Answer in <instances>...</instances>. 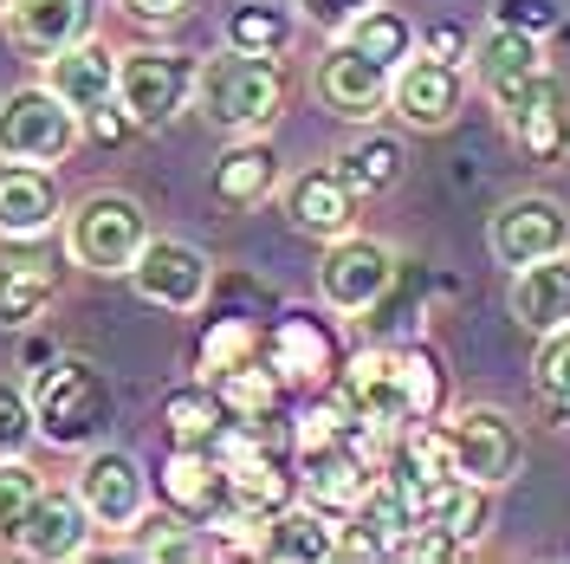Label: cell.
Masks as SVG:
<instances>
[{"instance_id": "1", "label": "cell", "mask_w": 570, "mask_h": 564, "mask_svg": "<svg viewBox=\"0 0 570 564\" xmlns=\"http://www.w3.org/2000/svg\"><path fill=\"white\" fill-rule=\"evenodd\" d=\"M195 98L208 110L214 130H234V137H259L273 117L285 110V71L266 52H240L227 46V59H208L195 78Z\"/></svg>"}, {"instance_id": "2", "label": "cell", "mask_w": 570, "mask_h": 564, "mask_svg": "<svg viewBox=\"0 0 570 564\" xmlns=\"http://www.w3.org/2000/svg\"><path fill=\"white\" fill-rule=\"evenodd\" d=\"M33 422L52 448H91L110 428V383L85 357H52L33 389Z\"/></svg>"}, {"instance_id": "3", "label": "cell", "mask_w": 570, "mask_h": 564, "mask_svg": "<svg viewBox=\"0 0 570 564\" xmlns=\"http://www.w3.org/2000/svg\"><path fill=\"white\" fill-rule=\"evenodd\" d=\"M66 247L85 273H130L137 253L149 247V214H142L137 195L98 188V195H85V202L71 208Z\"/></svg>"}, {"instance_id": "4", "label": "cell", "mask_w": 570, "mask_h": 564, "mask_svg": "<svg viewBox=\"0 0 570 564\" xmlns=\"http://www.w3.org/2000/svg\"><path fill=\"white\" fill-rule=\"evenodd\" d=\"M85 137V117L52 91V85H27L0 98V163H66Z\"/></svg>"}, {"instance_id": "5", "label": "cell", "mask_w": 570, "mask_h": 564, "mask_svg": "<svg viewBox=\"0 0 570 564\" xmlns=\"http://www.w3.org/2000/svg\"><path fill=\"white\" fill-rule=\"evenodd\" d=\"M448 448H454V474L461 480H480V487H512L519 467H525V435L519 422L493 409V402H466L448 416Z\"/></svg>"}, {"instance_id": "6", "label": "cell", "mask_w": 570, "mask_h": 564, "mask_svg": "<svg viewBox=\"0 0 570 564\" xmlns=\"http://www.w3.org/2000/svg\"><path fill=\"white\" fill-rule=\"evenodd\" d=\"M195 78H202V66H195L188 52L142 46V52H124V66H117V98H124V110L137 117V130H163L169 117L188 110Z\"/></svg>"}, {"instance_id": "7", "label": "cell", "mask_w": 570, "mask_h": 564, "mask_svg": "<svg viewBox=\"0 0 570 564\" xmlns=\"http://www.w3.org/2000/svg\"><path fill=\"white\" fill-rule=\"evenodd\" d=\"M395 285V253L383 241H363V234H344V241H324V266H318V299L331 312H376L383 292Z\"/></svg>"}, {"instance_id": "8", "label": "cell", "mask_w": 570, "mask_h": 564, "mask_svg": "<svg viewBox=\"0 0 570 564\" xmlns=\"http://www.w3.org/2000/svg\"><path fill=\"white\" fill-rule=\"evenodd\" d=\"M487 247L512 273L532 266V260H551V253H570L564 202H551V195H512V202H499L493 221H487Z\"/></svg>"}, {"instance_id": "9", "label": "cell", "mask_w": 570, "mask_h": 564, "mask_svg": "<svg viewBox=\"0 0 570 564\" xmlns=\"http://www.w3.org/2000/svg\"><path fill=\"white\" fill-rule=\"evenodd\" d=\"M312 85H318L324 110H337L344 124H370L376 110H390L395 71H390V66H376L370 52H356L351 39H337V46H331V52L318 59Z\"/></svg>"}, {"instance_id": "10", "label": "cell", "mask_w": 570, "mask_h": 564, "mask_svg": "<svg viewBox=\"0 0 570 564\" xmlns=\"http://www.w3.org/2000/svg\"><path fill=\"white\" fill-rule=\"evenodd\" d=\"M466 105V78L454 59H428L415 52L409 66H395V91H390V110L409 124V130H448Z\"/></svg>"}, {"instance_id": "11", "label": "cell", "mask_w": 570, "mask_h": 564, "mask_svg": "<svg viewBox=\"0 0 570 564\" xmlns=\"http://www.w3.org/2000/svg\"><path fill=\"white\" fill-rule=\"evenodd\" d=\"M130 280H137V292L149 305L195 312L214 285V260L202 247H188V241H149V247L137 253V266H130Z\"/></svg>"}, {"instance_id": "12", "label": "cell", "mask_w": 570, "mask_h": 564, "mask_svg": "<svg viewBox=\"0 0 570 564\" xmlns=\"http://www.w3.org/2000/svg\"><path fill=\"white\" fill-rule=\"evenodd\" d=\"M499 117H505L512 143H519L532 163H564V149H570V98H564V85H558V71H538L532 85L499 110Z\"/></svg>"}, {"instance_id": "13", "label": "cell", "mask_w": 570, "mask_h": 564, "mask_svg": "<svg viewBox=\"0 0 570 564\" xmlns=\"http://www.w3.org/2000/svg\"><path fill=\"white\" fill-rule=\"evenodd\" d=\"M78 499H85V513L105 532H137L149 487H142V467L124 448H98L85 460V474H78Z\"/></svg>"}, {"instance_id": "14", "label": "cell", "mask_w": 570, "mask_h": 564, "mask_svg": "<svg viewBox=\"0 0 570 564\" xmlns=\"http://www.w3.org/2000/svg\"><path fill=\"white\" fill-rule=\"evenodd\" d=\"M331 396L344 402V416L351 422H370L395 435L402 428V389H395V351H356L337 363V377H331Z\"/></svg>"}, {"instance_id": "15", "label": "cell", "mask_w": 570, "mask_h": 564, "mask_svg": "<svg viewBox=\"0 0 570 564\" xmlns=\"http://www.w3.org/2000/svg\"><path fill=\"white\" fill-rule=\"evenodd\" d=\"M266 357H273V370L285 383H331L337 363H344V344L318 312H285L266 331Z\"/></svg>"}, {"instance_id": "16", "label": "cell", "mask_w": 570, "mask_h": 564, "mask_svg": "<svg viewBox=\"0 0 570 564\" xmlns=\"http://www.w3.org/2000/svg\"><path fill=\"white\" fill-rule=\"evenodd\" d=\"M163 499H169V513L181 519H195V526H208V519H234V506H227V467L214 448H169L163 460Z\"/></svg>"}, {"instance_id": "17", "label": "cell", "mask_w": 570, "mask_h": 564, "mask_svg": "<svg viewBox=\"0 0 570 564\" xmlns=\"http://www.w3.org/2000/svg\"><path fill=\"white\" fill-rule=\"evenodd\" d=\"M285 221L312 241H344L356 234V188L337 169H305L285 182Z\"/></svg>"}, {"instance_id": "18", "label": "cell", "mask_w": 570, "mask_h": 564, "mask_svg": "<svg viewBox=\"0 0 570 564\" xmlns=\"http://www.w3.org/2000/svg\"><path fill=\"white\" fill-rule=\"evenodd\" d=\"M473 71H480V91L493 98V110H505L525 85H532L544 66V46H538V33H519V27H487V39L473 46Z\"/></svg>"}, {"instance_id": "19", "label": "cell", "mask_w": 570, "mask_h": 564, "mask_svg": "<svg viewBox=\"0 0 570 564\" xmlns=\"http://www.w3.org/2000/svg\"><path fill=\"white\" fill-rule=\"evenodd\" d=\"M91 513H85V499L78 494H39V506L27 513V526H20V552L27 558H39V564H66V558H85V545H91Z\"/></svg>"}, {"instance_id": "20", "label": "cell", "mask_w": 570, "mask_h": 564, "mask_svg": "<svg viewBox=\"0 0 570 564\" xmlns=\"http://www.w3.org/2000/svg\"><path fill=\"white\" fill-rule=\"evenodd\" d=\"M91 0H13L7 7V33L13 46H27L39 59H52V52H66L78 39H91Z\"/></svg>"}, {"instance_id": "21", "label": "cell", "mask_w": 570, "mask_h": 564, "mask_svg": "<svg viewBox=\"0 0 570 564\" xmlns=\"http://www.w3.org/2000/svg\"><path fill=\"white\" fill-rule=\"evenodd\" d=\"M117 52L110 46H98V39H78V46H66V52H52L46 59V85L66 98L78 117L91 105H105V98H117Z\"/></svg>"}, {"instance_id": "22", "label": "cell", "mask_w": 570, "mask_h": 564, "mask_svg": "<svg viewBox=\"0 0 570 564\" xmlns=\"http://www.w3.org/2000/svg\"><path fill=\"white\" fill-rule=\"evenodd\" d=\"M512 318L525 331H564L570 324V253H551V260H532L512 273Z\"/></svg>"}, {"instance_id": "23", "label": "cell", "mask_w": 570, "mask_h": 564, "mask_svg": "<svg viewBox=\"0 0 570 564\" xmlns=\"http://www.w3.org/2000/svg\"><path fill=\"white\" fill-rule=\"evenodd\" d=\"M59 221V188L39 163H0V234L33 241Z\"/></svg>"}, {"instance_id": "24", "label": "cell", "mask_w": 570, "mask_h": 564, "mask_svg": "<svg viewBox=\"0 0 570 564\" xmlns=\"http://www.w3.org/2000/svg\"><path fill=\"white\" fill-rule=\"evenodd\" d=\"M259 558H285V564H324L337 558V526L324 506H279L259 526Z\"/></svg>"}, {"instance_id": "25", "label": "cell", "mask_w": 570, "mask_h": 564, "mask_svg": "<svg viewBox=\"0 0 570 564\" xmlns=\"http://www.w3.org/2000/svg\"><path fill=\"white\" fill-rule=\"evenodd\" d=\"M422 519L428 526H441L466 552V545H480L487 526H493V487H480V480H461V474H454V480H441V487L422 499Z\"/></svg>"}, {"instance_id": "26", "label": "cell", "mask_w": 570, "mask_h": 564, "mask_svg": "<svg viewBox=\"0 0 570 564\" xmlns=\"http://www.w3.org/2000/svg\"><path fill=\"white\" fill-rule=\"evenodd\" d=\"M395 389H402V428L448 416V363L428 344H402L395 351Z\"/></svg>"}, {"instance_id": "27", "label": "cell", "mask_w": 570, "mask_h": 564, "mask_svg": "<svg viewBox=\"0 0 570 564\" xmlns=\"http://www.w3.org/2000/svg\"><path fill=\"white\" fill-rule=\"evenodd\" d=\"M279 188V156H273V143H234L227 156H220V169H214V195L227 202V208H253V202H266Z\"/></svg>"}, {"instance_id": "28", "label": "cell", "mask_w": 570, "mask_h": 564, "mask_svg": "<svg viewBox=\"0 0 570 564\" xmlns=\"http://www.w3.org/2000/svg\"><path fill=\"white\" fill-rule=\"evenodd\" d=\"M331 169L351 182L356 195H390L395 182H402V169H409V156H402V143H395V137L376 130V137H356Z\"/></svg>"}, {"instance_id": "29", "label": "cell", "mask_w": 570, "mask_h": 564, "mask_svg": "<svg viewBox=\"0 0 570 564\" xmlns=\"http://www.w3.org/2000/svg\"><path fill=\"white\" fill-rule=\"evenodd\" d=\"M163 416H169V435L181 448H214V435L227 428V402H220L214 383H181V389H169Z\"/></svg>"}, {"instance_id": "30", "label": "cell", "mask_w": 570, "mask_h": 564, "mask_svg": "<svg viewBox=\"0 0 570 564\" xmlns=\"http://www.w3.org/2000/svg\"><path fill=\"white\" fill-rule=\"evenodd\" d=\"M59 299V273L46 266V260H13V266H0V324H33L46 305Z\"/></svg>"}, {"instance_id": "31", "label": "cell", "mask_w": 570, "mask_h": 564, "mask_svg": "<svg viewBox=\"0 0 570 564\" xmlns=\"http://www.w3.org/2000/svg\"><path fill=\"white\" fill-rule=\"evenodd\" d=\"M337 39H351L356 52H370L376 66H390V71L415 59V27H409L395 7H383V0H376L370 13H356V20H351V27H344Z\"/></svg>"}, {"instance_id": "32", "label": "cell", "mask_w": 570, "mask_h": 564, "mask_svg": "<svg viewBox=\"0 0 570 564\" xmlns=\"http://www.w3.org/2000/svg\"><path fill=\"white\" fill-rule=\"evenodd\" d=\"M532 389H538V409L551 416V428H564V435H570V324L538 338Z\"/></svg>"}, {"instance_id": "33", "label": "cell", "mask_w": 570, "mask_h": 564, "mask_svg": "<svg viewBox=\"0 0 570 564\" xmlns=\"http://www.w3.org/2000/svg\"><path fill=\"white\" fill-rule=\"evenodd\" d=\"M259 357H266V331L253 318H214L208 331H202V370L208 377H227V370L259 363Z\"/></svg>"}, {"instance_id": "34", "label": "cell", "mask_w": 570, "mask_h": 564, "mask_svg": "<svg viewBox=\"0 0 570 564\" xmlns=\"http://www.w3.org/2000/svg\"><path fill=\"white\" fill-rule=\"evenodd\" d=\"M227 46L279 59L285 46H292V13H285L279 0H247V7H234V13H227Z\"/></svg>"}, {"instance_id": "35", "label": "cell", "mask_w": 570, "mask_h": 564, "mask_svg": "<svg viewBox=\"0 0 570 564\" xmlns=\"http://www.w3.org/2000/svg\"><path fill=\"white\" fill-rule=\"evenodd\" d=\"M46 494V480H39V467L27 455L0 460V545H20V526H27V513L39 506Z\"/></svg>"}, {"instance_id": "36", "label": "cell", "mask_w": 570, "mask_h": 564, "mask_svg": "<svg viewBox=\"0 0 570 564\" xmlns=\"http://www.w3.org/2000/svg\"><path fill=\"white\" fill-rule=\"evenodd\" d=\"M137 552L142 558H208V538H195V519H149V532H137Z\"/></svg>"}, {"instance_id": "37", "label": "cell", "mask_w": 570, "mask_h": 564, "mask_svg": "<svg viewBox=\"0 0 570 564\" xmlns=\"http://www.w3.org/2000/svg\"><path fill=\"white\" fill-rule=\"evenodd\" d=\"M39 435L33 422V396H20L13 383H0V460L27 455V441Z\"/></svg>"}, {"instance_id": "38", "label": "cell", "mask_w": 570, "mask_h": 564, "mask_svg": "<svg viewBox=\"0 0 570 564\" xmlns=\"http://www.w3.org/2000/svg\"><path fill=\"white\" fill-rule=\"evenodd\" d=\"M493 20L499 27H519V33H558V7L551 0H493Z\"/></svg>"}, {"instance_id": "39", "label": "cell", "mask_w": 570, "mask_h": 564, "mask_svg": "<svg viewBox=\"0 0 570 564\" xmlns=\"http://www.w3.org/2000/svg\"><path fill=\"white\" fill-rule=\"evenodd\" d=\"M376 0H298V13L312 20V27H324V33H344L356 13H370Z\"/></svg>"}, {"instance_id": "40", "label": "cell", "mask_w": 570, "mask_h": 564, "mask_svg": "<svg viewBox=\"0 0 570 564\" xmlns=\"http://www.w3.org/2000/svg\"><path fill=\"white\" fill-rule=\"evenodd\" d=\"M85 130H91L98 143H124L130 130H137V117L124 110V98H105V105H91V110H85Z\"/></svg>"}, {"instance_id": "41", "label": "cell", "mask_w": 570, "mask_h": 564, "mask_svg": "<svg viewBox=\"0 0 570 564\" xmlns=\"http://www.w3.org/2000/svg\"><path fill=\"white\" fill-rule=\"evenodd\" d=\"M422 52L428 59H473V39H466V27H454V20H441V27H428L422 33Z\"/></svg>"}, {"instance_id": "42", "label": "cell", "mask_w": 570, "mask_h": 564, "mask_svg": "<svg viewBox=\"0 0 570 564\" xmlns=\"http://www.w3.org/2000/svg\"><path fill=\"white\" fill-rule=\"evenodd\" d=\"M195 0H124V13H137V20H181Z\"/></svg>"}, {"instance_id": "43", "label": "cell", "mask_w": 570, "mask_h": 564, "mask_svg": "<svg viewBox=\"0 0 570 564\" xmlns=\"http://www.w3.org/2000/svg\"><path fill=\"white\" fill-rule=\"evenodd\" d=\"M7 7H13V0H0V20H7Z\"/></svg>"}]
</instances>
